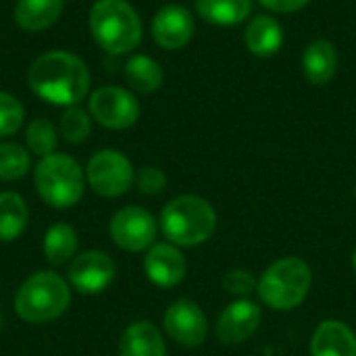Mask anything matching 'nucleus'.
I'll return each instance as SVG.
<instances>
[{"mask_svg": "<svg viewBox=\"0 0 356 356\" xmlns=\"http://www.w3.org/2000/svg\"><path fill=\"white\" fill-rule=\"evenodd\" d=\"M115 280V263L102 250H88L69 267V282L81 294H98Z\"/></svg>", "mask_w": 356, "mask_h": 356, "instance_id": "9b49d317", "label": "nucleus"}, {"mask_svg": "<svg viewBox=\"0 0 356 356\" xmlns=\"http://www.w3.org/2000/svg\"><path fill=\"white\" fill-rule=\"evenodd\" d=\"M257 277L248 269H232L223 275V288L238 298L257 292Z\"/></svg>", "mask_w": 356, "mask_h": 356, "instance_id": "cd10ccee", "label": "nucleus"}, {"mask_svg": "<svg viewBox=\"0 0 356 356\" xmlns=\"http://www.w3.org/2000/svg\"><path fill=\"white\" fill-rule=\"evenodd\" d=\"M259 2L273 13H296L305 8L311 0H259Z\"/></svg>", "mask_w": 356, "mask_h": 356, "instance_id": "c756f323", "label": "nucleus"}, {"mask_svg": "<svg viewBox=\"0 0 356 356\" xmlns=\"http://www.w3.org/2000/svg\"><path fill=\"white\" fill-rule=\"evenodd\" d=\"M90 31L111 54H127L142 42L140 15L127 0H96L90 8Z\"/></svg>", "mask_w": 356, "mask_h": 356, "instance_id": "f03ea898", "label": "nucleus"}, {"mask_svg": "<svg viewBox=\"0 0 356 356\" xmlns=\"http://www.w3.org/2000/svg\"><path fill=\"white\" fill-rule=\"evenodd\" d=\"M261 323V309L257 302L238 298L225 307V311L217 319V338L227 344L236 346L246 342Z\"/></svg>", "mask_w": 356, "mask_h": 356, "instance_id": "f8f14e48", "label": "nucleus"}, {"mask_svg": "<svg viewBox=\"0 0 356 356\" xmlns=\"http://www.w3.org/2000/svg\"><path fill=\"white\" fill-rule=\"evenodd\" d=\"M244 40H246V48L254 56L269 58L280 52L284 44V31L277 19H273L271 15H259L248 23L244 31Z\"/></svg>", "mask_w": 356, "mask_h": 356, "instance_id": "6ab92c4d", "label": "nucleus"}, {"mask_svg": "<svg viewBox=\"0 0 356 356\" xmlns=\"http://www.w3.org/2000/svg\"><path fill=\"white\" fill-rule=\"evenodd\" d=\"M138 188L142 194H148V196L161 194L167 188V177L156 167H144L138 173Z\"/></svg>", "mask_w": 356, "mask_h": 356, "instance_id": "c85d7f7f", "label": "nucleus"}, {"mask_svg": "<svg viewBox=\"0 0 356 356\" xmlns=\"http://www.w3.org/2000/svg\"><path fill=\"white\" fill-rule=\"evenodd\" d=\"M305 77L315 86H325L338 71V50L330 40H315L302 52Z\"/></svg>", "mask_w": 356, "mask_h": 356, "instance_id": "f3484780", "label": "nucleus"}, {"mask_svg": "<svg viewBox=\"0 0 356 356\" xmlns=\"http://www.w3.org/2000/svg\"><path fill=\"white\" fill-rule=\"evenodd\" d=\"M86 177L96 194L104 198H115L131 188L134 169L125 154L117 150H100L90 159Z\"/></svg>", "mask_w": 356, "mask_h": 356, "instance_id": "0eeeda50", "label": "nucleus"}, {"mask_svg": "<svg viewBox=\"0 0 356 356\" xmlns=\"http://www.w3.org/2000/svg\"><path fill=\"white\" fill-rule=\"evenodd\" d=\"M29 171V152L13 142L0 144V179L15 181Z\"/></svg>", "mask_w": 356, "mask_h": 356, "instance_id": "393cba45", "label": "nucleus"}, {"mask_svg": "<svg viewBox=\"0 0 356 356\" xmlns=\"http://www.w3.org/2000/svg\"><path fill=\"white\" fill-rule=\"evenodd\" d=\"M0 327H2V317H0Z\"/></svg>", "mask_w": 356, "mask_h": 356, "instance_id": "2f4dec72", "label": "nucleus"}, {"mask_svg": "<svg viewBox=\"0 0 356 356\" xmlns=\"http://www.w3.org/2000/svg\"><path fill=\"white\" fill-rule=\"evenodd\" d=\"M92 117L106 129H127L140 117V104L129 90L104 86L90 96Z\"/></svg>", "mask_w": 356, "mask_h": 356, "instance_id": "6e6552de", "label": "nucleus"}, {"mask_svg": "<svg viewBox=\"0 0 356 356\" xmlns=\"http://www.w3.org/2000/svg\"><path fill=\"white\" fill-rule=\"evenodd\" d=\"M29 90L56 106H77L90 92L88 65L73 52L50 50L40 54L27 71Z\"/></svg>", "mask_w": 356, "mask_h": 356, "instance_id": "f257e3e1", "label": "nucleus"}, {"mask_svg": "<svg viewBox=\"0 0 356 356\" xmlns=\"http://www.w3.org/2000/svg\"><path fill=\"white\" fill-rule=\"evenodd\" d=\"M194 35V19L181 4L163 6L152 19V38L165 50L184 48Z\"/></svg>", "mask_w": 356, "mask_h": 356, "instance_id": "ddd939ff", "label": "nucleus"}, {"mask_svg": "<svg viewBox=\"0 0 356 356\" xmlns=\"http://www.w3.org/2000/svg\"><path fill=\"white\" fill-rule=\"evenodd\" d=\"M35 188L44 202L54 209H69L83 194V173L79 163L63 152L44 156L35 167Z\"/></svg>", "mask_w": 356, "mask_h": 356, "instance_id": "423d86ee", "label": "nucleus"}, {"mask_svg": "<svg viewBox=\"0 0 356 356\" xmlns=\"http://www.w3.org/2000/svg\"><path fill=\"white\" fill-rule=\"evenodd\" d=\"M196 10L213 25H238L250 15L252 0H196Z\"/></svg>", "mask_w": 356, "mask_h": 356, "instance_id": "412c9836", "label": "nucleus"}, {"mask_svg": "<svg viewBox=\"0 0 356 356\" xmlns=\"http://www.w3.org/2000/svg\"><path fill=\"white\" fill-rule=\"evenodd\" d=\"M313 273L307 261L298 257H286L265 269L257 284L259 298L275 311L296 309L311 290Z\"/></svg>", "mask_w": 356, "mask_h": 356, "instance_id": "20e7f679", "label": "nucleus"}, {"mask_svg": "<svg viewBox=\"0 0 356 356\" xmlns=\"http://www.w3.org/2000/svg\"><path fill=\"white\" fill-rule=\"evenodd\" d=\"M69 286L52 271H38L23 282L15 296V311L27 323L58 319L69 307Z\"/></svg>", "mask_w": 356, "mask_h": 356, "instance_id": "39448f33", "label": "nucleus"}, {"mask_svg": "<svg viewBox=\"0 0 356 356\" xmlns=\"http://www.w3.org/2000/svg\"><path fill=\"white\" fill-rule=\"evenodd\" d=\"M25 144L38 156H48L58 146V134L48 119H33L25 129Z\"/></svg>", "mask_w": 356, "mask_h": 356, "instance_id": "b1692460", "label": "nucleus"}, {"mask_svg": "<svg viewBox=\"0 0 356 356\" xmlns=\"http://www.w3.org/2000/svg\"><path fill=\"white\" fill-rule=\"evenodd\" d=\"M119 356H167V346L156 325L136 321L121 336Z\"/></svg>", "mask_w": 356, "mask_h": 356, "instance_id": "dca6fc26", "label": "nucleus"}, {"mask_svg": "<svg viewBox=\"0 0 356 356\" xmlns=\"http://www.w3.org/2000/svg\"><path fill=\"white\" fill-rule=\"evenodd\" d=\"M125 79L131 90L140 94H150L163 86V69L152 56L134 54L125 63Z\"/></svg>", "mask_w": 356, "mask_h": 356, "instance_id": "aec40b11", "label": "nucleus"}, {"mask_svg": "<svg viewBox=\"0 0 356 356\" xmlns=\"http://www.w3.org/2000/svg\"><path fill=\"white\" fill-rule=\"evenodd\" d=\"M65 0H17L13 19L23 31H44L63 15Z\"/></svg>", "mask_w": 356, "mask_h": 356, "instance_id": "a211bd4d", "label": "nucleus"}, {"mask_svg": "<svg viewBox=\"0 0 356 356\" xmlns=\"http://www.w3.org/2000/svg\"><path fill=\"white\" fill-rule=\"evenodd\" d=\"M25 119V108L19 102V98H15L8 92H0V138H8L13 136Z\"/></svg>", "mask_w": 356, "mask_h": 356, "instance_id": "bb28decb", "label": "nucleus"}, {"mask_svg": "<svg viewBox=\"0 0 356 356\" xmlns=\"http://www.w3.org/2000/svg\"><path fill=\"white\" fill-rule=\"evenodd\" d=\"M188 263L175 244H154L144 259V271L148 280L161 288H173L181 284Z\"/></svg>", "mask_w": 356, "mask_h": 356, "instance_id": "4468645a", "label": "nucleus"}, {"mask_svg": "<svg viewBox=\"0 0 356 356\" xmlns=\"http://www.w3.org/2000/svg\"><path fill=\"white\" fill-rule=\"evenodd\" d=\"M77 250V234L67 223L52 225L44 236V254L50 265H65Z\"/></svg>", "mask_w": 356, "mask_h": 356, "instance_id": "5701e85b", "label": "nucleus"}, {"mask_svg": "<svg viewBox=\"0 0 356 356\" xmlns=\"http://www.w3.org/2000/svg\"><path fill=\"white\" fill-rule=\"evenodd\" d=\"M92 131V121L90 115L79 108V106H69L63 117H60V134L67 142L71 144H79L86 142L88 136Z\"/></svg>", "mask_w": 356, "mask_h": 356, "instance_id": "a878e982", "label": "nucleus"}, {"mask_svg": "<svg viewBox=\"0 0 356 356\" xmlns=\"http://www.w3.org/2000/svg\"><path fill=\"white\" fill-rule=\"evenodd\" d=\"M217 225L215 209L200 196H177L161 213V229L175 246H198L207 242Z\"/></svg>", "mask_w": 356, "mask_h": 356, "instance_id": "7ed1b4c3", "label": "nucleus"}, {"mask_svg": "<svg viewBox=\"0 0 356 356\" xmlns=\"http://www.w3.org/2000/svg\"><path fill=\"white\" fill-rule=\"evenodd\" d=\"M29 213L23 198L15 192L0 194V242L19 238L27 225Z\"/></svg>", "mask_w": 356, "mask_h": 356, "instance_id": "4be33fe9", "label": "nucleus"}, {"mask_svg": "<svg viewBox=\"0 0 356 356\" xmlns=\"http://www.w3.org/2000/svg\"><path fill=\"white\" fill-rule=\"evenodd\" d=\"M111 238L127 252L146 250L156 238V221L142 207H125L111 219Z\"/></svg>", "mask_w": 356, "mask_h": 356, "instance_id": "1a4fd4ad", "label": "nucleus"}, {"mask_svg": "<svg viewBox=\"0 0 356 356\" xmlns=\"http://www.w3.org/2000/svg\"><path fill=\"white\" fill-rule=\"evenodd\" d=\"M313 356H356V334L342 321L327 319L319 323L311 338Z\"/></svg>", "mask_w": 356, "mask_h": 356, "instance_id": "2eb2a0df", "label": "nucleus"}, {"mask_svg": "<svg viewBox=\"0 0 356 356\" xmlns=\"http://www.w3.org/2000/svg\"><path fill=\"white\" fill-rule=\"evenodd\" d=\"M353 267H355V271H356V250H355V254H353Z\"/></svg>", "mask_w": 356, "mask_h": 356, "instance_id": "7c9ffc66", "label": "nucleus"}, {"mask_svg": "<svg viewBox=\"0 0 356 356\" xmlns=\"http://www.w3.org/2000/svg\"><path fill=\"white\" fill-rule=\"evenodd\" d=\"M167 334L181 346L196 348L207 340L209 325L202 309L192 300H177L165 313Z\"/></svg>", "mask_w": 356, "mask_h": 356, "instance_id": "9d476101", "label": "nucleus"}, {"mask_svg": "<svg viewBox=\"0 0 356 356\" xmlns=\"http://www.w3.org/2000/svg\"><path fill=\"white\" fill-rule=\"evenodd\" d=\"M355 190H356V188H355Z\"/></svg>", "mask_w": 356, "mask_h": 356, "instance_id": "473e14b6", "label": "nucleus"}]
</instances>
